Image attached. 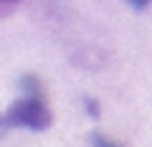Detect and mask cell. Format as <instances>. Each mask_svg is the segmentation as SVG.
<instances>
[{
    "instance_id": "277c9868",
    "label": "cell",
    "mask_w": 152,
    "mask_h": 147,
    "mask_svg": "<svg viewBox=\"0 0 152 147\" xmlns=\"http://www.w3.org/2000/svg\"><path fill=\"white\" fill-rule=\"evenodd\" d=\"M84 104H86V112H89V114H91V117H99V104H96V99H84Z\"/></svg>"
},
{
    "instance_id": "5b68a950",
    "label": "cell",
    "mask_w": 152,
    "mask_h": 147,
    "mask_svg": "<svg viewBox=\"0 0 152 147\" xmlns=\"http://www.w3.org/2000/svg\"><path fill=\"white\" fill-rule=\"evenodd\" d=\"M127 3H132L134 8H140V10H142V8H145L147 3H150V0H127Z\"/></svg>"
},
{
    "instance_id": "6da1fadb",
    "label": "cell",
    "mask_w": 152,
    "mask_h": 147,
    "mask_svg": "<svg viewBox=\"0 0 152 147\" xmlns=\"http://www.w3.org/2000/svg\"><path fill=\"white\" fill-rule=\"evenodd\" d=\"M3 119V127L5 129H13V127H26V129L33 132H43L51 127L53 122V114L51 109L46 107L43 97H33V94H26L23 99L13 102L8 107L5 114H0Z\"/></svg>"
},
{
    "instance_id": "3957f363",
    "label": "cell",
    "mask_w": 152,
    "mask_h": 147,
    "mask_svg": "<svg viewBox=\"0 0 152 147\" xmlns=\"http://www.w3.org/2000/svg\"><path fill=\"white\" fill-rule=\"evenodd\" d=\"M91 147H119L114 140H107L104 135H99V132H94L91 135Z\"/></svg>"
},
{
    "instance_id": "8992f818",
    "label": "cell",
    "mask_w": 152,
    "mask_h": 147,
    "mask_svg": "<svg viewBox=\"0 0 152 147\" xmlns=\"http://www.w3.org/2000/svg\"><path fill=\"white\" fill-rule=\"evenodd\" d=\"M5 3H15V0H5Z\"/></svg>"
},
{
    "instance_id": "7a4b0ae2",
    "label": "cell",
    "mask_w": 152,
    "mask_h": 147,
    "mask_svg": "<svg viewBox=\"0 0 152 147\" xmlns=\"http://www.w3.org/2000/svg\"><path fill=\"white\" fill-rule=\"evenodd\" d=\"M20 86L26 94H33V97H41V84H38V76H33V74H26V76L20 79Z\"/></svg>"
}]
</instances>
